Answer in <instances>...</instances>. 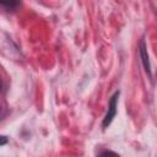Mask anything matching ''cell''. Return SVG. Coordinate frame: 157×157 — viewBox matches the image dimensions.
Segmentation results:
<instances>
[{"label":"cell","instance_id":"6da1fadb","mask_svg":"<svg viewBox=\"0 0 157 157\" xmlns=\"http://www.w3.org/2000/svg\"><path fill=\"white\" fill-rule=\"evenodd\" d=\"M118 98H119V91L114 92V94L110 97V101H109V104H108V110L103 118V121H102V128L103 129H107L110 123L113 121L115 114H117V105H118Z\"/></svg>","mask_w":157,"mask_h":157},{"label":"cell","instance_id":"7a4b0ae2","mask_svg":"<svg viewBox=\"0 0 157 157\" xmlns=\"http://www.w3.org/2000/svg\"><path fill=\"white\" fill-rule=\"evenodd\" d=\"M140 56H141V61H142V65H144V67H145V71L151 76V66H150L148 54H147V52H146L145 40H141V44H140Z\"/></svg>","mask_w":157,"mask_h":157},{"label":"cell","instance_id":"3957f363","mask_svg":"<svg viewBox=\"0 0 157 157\" xmlns=\"http://www.w3.org/2000/svg\"><path fill=\"white\" fill-rule=\"evenodd\" d=\"M97 157H120L118 153H115L114 151H109V150H104L102 152H99V155Z\"/></svg>","mask_w":157,"mask_h":157},{"label":"cell","instance_id":"277c9868","mask_svg":"<svg viewBox=\"0 0 157 157\" xmlns=\"http://www.w3.org/2000/svg\"><path fill=\"white\" fill-rule=\"evenodd\" d=\"M6 144V136H1V146H4Z\"/></svg>","mask_w":157,"mask_h":157}]
</instances>
